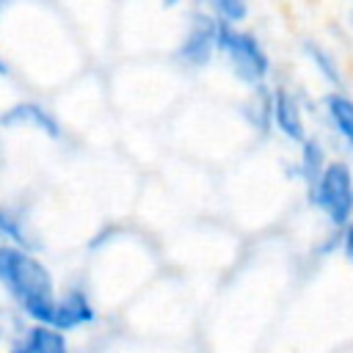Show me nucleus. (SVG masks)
Here are the masks:
<instances>
[{
	"mask_svg": "<svg viewBox=\"0 0 353 353\" xmlns=\"http://www.w3.org/2000/svg\"><path fill=\"white\" fill-rule=\"evenodd\" d=\"M182 0H160V6H165V8H174V6H179Z\"/></svg>",
	"mask_w": 353,
	"mask_h": 353,
	"instance_id": "16",
	"label": "nucleus"
},
{
	"mask_svg": "<svg viewBox=\"0 0 353 353\" xmlns=\"http://www.w3.org/2000/svg\"><path fill=\"white\" fill-rule=\"evenodd\" d=\"M0 284L19 314L39 325H52L58 306V287L52 270L36 256V251L3 245L0 248Z\"/></svg>",
	"mask_w": 353,
	"mask_h": 353,
	"instance_id": "1",
	"label": "nucleus"
},
{
	"mask_svg": "<svg viewBox=\"0 0 353 353\" xmlns=\"http://www.w3.org/2000/svg\"><path fill=\"white\" fill-rule=\"evenodd\" d=\"M331 157L325 152V146L317 141V138H306L301 146H298V163H295V176L309 188H314V182L325 174Z\"/></svg>",
	"mask_w": 353,
	"mask_h": 353,
	"instance_id": "10",
	"label": "nucleus"
},
{
	"mask_svg": "<svg viewBox=\"0 0 353 353\" xmlns=\"http://www.w3.org/2000/svg\"><path fill=\"white\" fill-rule=\"evenodd\" d=\"M273 130L295 146H301L309 138L306 119H303V105H301L298 94L290 91L287 85L273 88Z\"/></svg>",
	"mask_w": 353,
	"mask_h": 353,
	"instance_id": "6",
	"label": "nucleus"
},
{
	"mask_svg": "<svg viewBox=\"0 0 353 353\" xmlns=\"http://www.w3.org/2000/svg\"><path fill=\"white\" fill-rule=\"evenodd\" d=\"M0 234H3V245H14V248H25V251H36L39 240L33 237L25 215L14 207H6L0 212Z\"/></svg>",
	"mask_w": 353,
	"mask_h": 353,
	"instance_id": "11",
	"label": "nucleus"
},
{
	"mask_svg": "<svg viewBox=\"0 0 353 353\" xmlns=\"http://www.w3.org/2000/svg\"><path fill=\"white\" fill-rule=\"evenodd\" d=\"M3 124L6 127H30L36 132H44L47 138L58 141L63 135V124L58 121V116L44 108L41 102L36 99H22V102H14L6 113H3Z\"/></svg>",
	"mask_w": 353,
	"mask_h": 353,
	"instance_id": "7",
	"label": "nucleus"
},
{
	"mask_svg": "<svg viewBox=\"0 0 353 353\" xmlns=\"http://www.w3.org/2000/svg\"><path fill=\"white\" fill-rule=\"evenodd\" d=\"M306 196L328 226L342 232L353 221V168L345 160H331L325 174L314 182V188L306 190Z\"/></svg>",
	"mask_w": 353,
	"mask_h": 353,
	"instance_id": "3",
	"label": "nucleus"
},
{
	"mask_svg": "<svg viewBox=\"0 0 353 353\" xmlns=\"http://www.w3.org/2000/svg\"><path fill=\"white\" fill-rule=\"evenodd\" d=\"M94 323H97V306L91 301L88 287L80 284V281L69 284L58 298L52 325L58 331L69 334V331H77V328H85V325H94Z\"/></svg>",
	"mask_w": 353,
	"mask_h": 353,
	"instance_id": "5",
	"label": "nucleus"
},
{
	"mask_svg": "<svg viewBox=\"0 0 353 353\" xmlns=\"http://www.w3.org/2000/svg\"><path fill=\"white\" fill-rule=\"evenodd\" d=\"M8 353H72V347L66 342V334L58 331L55 325L30 323L8 345Z\"/></svg>",
	"mask_w": 353,
	"mask_h": 353,
	"instance_id": "8",
	"label": "nucleus"
},
{
	"mask_svg": "<svg viewBox=\"0 0 353 353\" xmlns=\"http://www.w3.org/2000/svg\"><path fill=\"white\" fill-rule=\"evenodd\" d=\"M221 44V19L212 11H196L188 19L185 36L176 47V61L188 69H204L218 55Z\"/></svg>",
	"mask_w": 353,
	"mask_h": 353,
	"instance_id": "4",
	"label": "nucleus"
},
{
	"mask_svg": "<svg viewBox=\"0 0 353 353\" xmlns=\"http://www.w3.org/2000/svg\"><path fill=\"white\" fill-rule=\"evenodd\" d=\"M339 251H342V256L353 265V221L339 232Z\"/></svg>",
	"mask_w": 353,
	"mask_h": 353,
	"instance_id": "15",
	"label": "nucleus"
},
{
	"mask_svg": "<svg viewBox=\"0 0 353 353\" xmlns=\"http://www.w3.org/2000/svg\"><path fill=\"white\" fill-rule=\"evenodd\" d=\"M248 124L259 132V135H268L273 130V91L270 88H254L251 91V99L245 102L243 108Z\"/></svg>",
	"mask_w": 353,
	"mask_h": 353,
	"instance_id": "13",
	"label": "nucleus"
},
{
	"mask_svg": "<svg viewBox=\"0 0 353 353\" xmlns=\"http://www.w3.org/2000/svg\"><path fill=\"white\" fill-rule=\"evenodd\" d=\"M303 52H306V61L314 66V72H317L328 85L342 88V83H345L342 66H339L336 55H334L325 44H320V41H303Z\"/></svg>",
	"mask_w": 353,
	"mask_h": 353,
	"instance_id": "12",
	"label": "nucleus"
},
{
	"mask_svg": "<svg viewBox=\"0 0 353 353\" xmlns=\"http://www.w3.org/2000/svg\"><path fill=\"white\" fill-rule=\"evenodd\" d=\"M350 28H353V14H350Z\"/></svg>",
	"mask_w": 353,
	"mask_h": 353,
	"instance_id": "17",
	"label": "nucleus"
},
{
	"mask_svg": "<svg viewBox=\"0 0 353 353\" xmlns=\"http://www.w3.org/2000/svg\"><path fill=\"white\" fill-rule=\"evenodd\" d=\"M204 3L221 22L229 25H240L248 17V0H204Z\"/></svg>",
	"mask_w": 353,
	"mask_h": 353,
	"instance_id": "14",
	"label": "nucleus"
},
{
	"mask_svg": "<svg viewBox=\"0 0 353 353\" xmlns=\"http://www.w3.org/2000/svg\"><path fill=\"white\" fill-rule=\"evenodd\" d=\"M218 55L226 61V66L232 69V74L248 85L251 91L254 88H262L268 83V74H270V55L265 50V44L243 30L240 25H229V22H221V44H218Z\"/></svg>",
	"mask_w": 353,
	"mask_h": 353,
	"instance_id": "2",
	"label": "nucleus"
},
{
	"mask_svg": "<svg viewBox=\"0 0 353 353\" xmlns=\"http://www.w3.org/2000/svg\"><path fill=\"white\" fill-rule=\"evenodd\" d=\"M323 108H325L328 124L334 127V132L339 135L345 149L353 152V97L345 94L342 88H331L323 97Z\"/></svg>",
	"mask_w": 353,
	"mask_h": 353,
	"instance_id": "9",
	"label": "nucleus"
}]
</instances>
